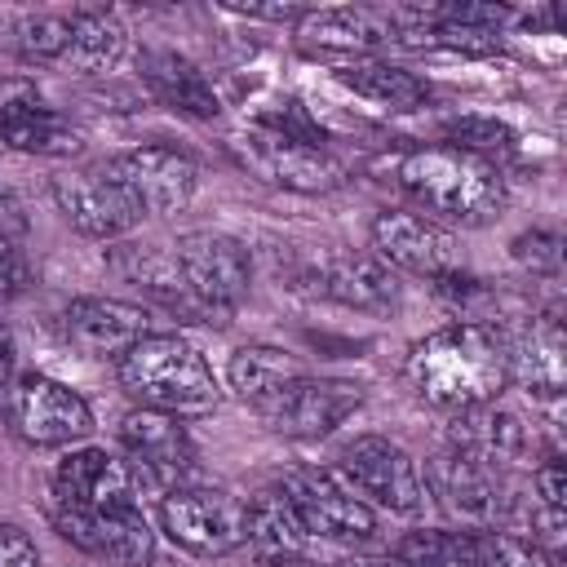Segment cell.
<instances>
[{
	"label": "cell",
	"instance_id": "cell-25",
	"mask_svg": "<svg viewBox=\"0 0 567 567\" xmlns=\"http://www.w3.org/2000/svg\"><path fill=\"white\" fill-rule=\"evenodd\" d=\"M447 443L496 465V470H509L527 456L532 447V434L523 425L518 412L501 408L496 399L492 403H478V408H465V412H452V430H447Z\"/></svg>",
	"mask_w": 567,
	"mask_h": 567
},
{
	"label": "cell",
	"instance_id": "cell-37",
	"mask_svg": "<svg viewBox=\"0 0 567 567\" xmlns=\"http://www.w3.org/2000/svg\"><path fill=\"white\" fill-rule=\"evenodd\" d=\"M235 13H244V18H266V22H301L310 9H301V4H230Z\"/></svg>",
	"mask_w": 567,
	"mask_h": 567
},
{
	"label": "cell",
	"instance_id": "cell-20",
	"mask_svg": "<svg viewBox=\"0 0 567 567\" xmlns=\"http://www.w3.org/2000/svg\"><path fill=\"white\" fill-rule=\"evenodd\" d=\"M62 337L89 359H120L151 337V310L120 297H75L62 310Z\"/></svg>",
	"mask_w": 567,
	"mask_h": 567
},
{
	"label": "cell",
	"instance_id": "cell-1",
	"mask_svg": "<svg viewBox=\"0 0 567 567\" xmlns=\"http://www.w3.org/2000/svg\"><path fill=\"white\" fill-rule=\"evenodd\" d=\"M408 385L421 403L443 412H465L478 403H492L509 385L505 363V337L487 323H447L430 337H421L408 350Z\"/></svg>",
	"mask_w": 567,
	"mask_h": 567
},
{
	"label": "cell",
	"instance_id": "cell-6",
	"mask_svg": "<svg viewBox=\"0 0 567 567\" xmlns=\"http://www.w3.org/2000/svg\"><path fill=\"white\" fill-rule=\"evenodd\" d=\"M230 146L257 177H266L279 190H292V195H328L346 182V164L323 142H306V137L261 124V120L239 128Z\"/></svg>",
	"mask_w": 567,
	"mask_h": 567
},
{
	"label": "cell",
	"instance_id": "cell-16",
	"mask_svg": "<svg viewBox=\"0 0 567 567\" xmlns=\"http://www.w3.org/2000/svg\"><path fill=\"white\" fill-rule=\"evenodd\" d=\"M363 403V390L354 381L337 377H297L284 390H275L266 403H257L261 421L284 439H323L332 434L354 408Z\"/></svg>",
	"mask_w": 567,
	"mask_h": 567
},
{
	"label": "cell",
	"instance_id": "cell-3",
	"mask_svg": "<svg viewBox=\"0 0 567 567\" xmlns=\"http://www.w3.org/2000/svg\"><path fill=\"white\" fill-rule=\"evenodd\" d=\"M128 399L168 416H204L217 408V381L204 354L177 332H151L115 359Z\"/></svg>",
	"mask_w": 567,
	"mask_h": 567
},
{
	"label": "cell",
	"instance_id": "cell-31",
	"mask_svg": "<svg viewBox=\"0 0 567 567\" xmlns=\"http://www.w3.org/2000/svg\"><path fill=\"white\" fill-rule=\"evenodd\" d=\"M443 146H456L487 164H501L518 151V133L496 115H456L443 124Z\"/></svg>",
	"mask_w": 567,
	"mask_h": 567
},
{
	"label": "cell",
	"instance_id": "cell-34",
	"mask_svg": "<svg viewBox=\"0 0 567 567\" xmlns=\"http://www.w3.org/2000/svg\"><path fill=\"white\" fill-rule=\"evenodd\" d=\"M514 261L540 279H558V266H563V239L554 230H523L514 244H509Z\"/></svg>",
	"mask_w": 567,
	"mask_h": 567
},
{
	"label": "cell",
	"instance_id": "cell-11",
	"mask_svg": "<svg viewBox=\"0 0 567 567\" xmlns=\"http://www.w3.org/2000/svg\"><path fill=\"white\" fill-rule=\"evenodd\" d=\"M244 501L226 487H177L159 501V527L164 536L195 554V558H221L244 545Z\"/></svg>",
	"mask_w": 567,
	"mask_h": 567
},
{
	"label": "cell",
	"instance_id": "cell-29",
	"mask_svg": "<svg viewBox=\"0 0 567 567\" xmlns=\"http://www.w3.org/2000/svg\"><path fill=\"white\" fill-rule=\"evenodd\" d=\"M306 368L297 363V354H288L284 346H266V341H257V346H239L235 354H230V363H226V385L244 399V403H266L275 390H284L288 381H297Z\"/></svg>",
	"mask_w": 567,
	"mask_h": 567
},
{
	"label": "cell",
	"instance_id": "cell-18",
	"mask_svg": "<svg viewBox=\"0 0 567 567\" xmlns=\"http://www.w3.org/2000/svg\"><path fill=\"white\" fill-rule=\"evenodd\" d=\"M137 478L128 461L111 456L106 447H71L53 470V501L58 509H120L137 505Z\"/></svg>",
	"mask_w": 567,
	"mask_h": 567
},
{
	"label": "cell",
	"instance_id": "cell-9",
	"mask_svg": "<svg viewBox=\"0 0 567 567\" xmlns=\"http://www.w3.org/2000/svg\"><path fill=\"white\" fill-rule=\"evenodd\" d=\"M120 447L128 456L133 478L164 496L177 487H195V478H199V452H195V439L186 434L182 416H168L155 408H133L120 421Z\"/></svg>",
	"mask_w": 567,
	"mask_h": 567
},
{
	"label": "cell",
	"instance_id": "cell-33",
	"mask_svg": "<svg viewBox=\"0 0 567 567\" xmlns=\"http://www.w3.org/2000/svg\"><path fill=\"white\" fill-rule=\"evenodd\" d=\"M390 558H399L403 567H465L461 563V532H439V527L408 532Z\"/></svg>",
	"mask_w": 567,
	"mask_h": 567
},
{
	"label": "cell",
	"instance_id": "cell-8",
	"mask_svg": "<svg viewBox=\"0 0 567 567\" xmlns=\"http://www.w3.org/2000/svg\"><path fill=\"white\" fill-rule=\"evenodd\" d=\"M177 270L190 288V297L204 306L208 323H226L252 284V257L235 235L221 230H190L173 244Z\"/></svg>",
	"mask_w": 567,
	"mask_h": 567
},
{
	"label": "cell",
	"instance_id": "cell-26",
	"mask_svg": "<svg viewBox=\"0 0 567 567\" xmlns=\"http://www.w3.org/2000/svg\"><path fill=\"white\" fill-rule=\"evenodd\" d=\"M301 35L319 49H341V53H377L385 44H399V22L394 9H372V4H341V9H310L301 22Z\"/></svg>",
	"mask_w": 567,
	"mask_h": 567
},
{
	"label": "cell",
	"instance_id": "cell-36",
	"mask_svg": "<svg viewBox=\"0 0 567 567\" xmlns=\"http://www.w3.org/2000/svg\"><path fill=\"white\" fill-rule=\"evenodd\" d=\"M0 567H44L35 540L18 523H0Z\"/></svg>",
	"mask_w": 567,
	"mask_h": 567
},
{
	"label": "cell",
	"instance_id": "cell-27",
	"mask_svg": "<svg viewBox=\"0 0 567 567\" xmlns=\"http://www.w3.org/2000/svg\"><path fill=\"white\" fill-rule=\"evenodd\" d=\"M337 80L354 97H363L372 106H385V111H416V106L430 102V84L416 71H408L399 62H385V58L346 62V66H337Z\"/></svg>",
	"mask_w": 567,
	"mask_h": 567
},
{
	"label": "cell",
	"instance_id": "cell-21",
	"mask_svg": "<svg viewBox=\"0 0 567 567\" xmlns=\"http://www.w3.org/2000/svg\"><path fill=\"white\" fill-rule=\"evenodd\" d=\"M137 75H142V84L151 89V97L159 106H168L186 120H217L221 115L217 84L204 75V66H195L177 49H142Z\"/></svg>",
	"mask_w": 567,
	"mask_h": 567
},
{
	"label": "cell",
	"instance_id": "cell-4",
	"mask_svg": "<svg viewBox=\"0 0 567 567\" xmlns=\"http://www.w3.org/2000/svg\"><path fill=\"white\" fill-rule=\"evenodd\" d=\"M337 474L372 505L399 518H416L430 505L425 492V474L416 465V456L385 439V434H354L350 443H341L337 452Z\"/></svg>",
	"mask_w": 567,
	"mask_h": 567
},
{
	"label": "cell",
	"instance_id": "cell-38",
	"mask_svg": "<svg viewBox=\"0 0 567 567\" xmlns=\"http://www.w3.org/2000/svg\"><path fill=\"white\" fill-rule=\"evenodd\" d=\"M22 226V208H18V199L13 195H4L0 190V235H13Z\"/></svg>",
	"mask_w": 567,
	"mask_h": 567
},
{
	"label": "cell",
	"instance_id": "cell-5",
	"mask_svg": "<svg viewBox=\"0 0 567 567\" xmlns=\"http://www.w3.org/2000/svg\"><path fill=\"white\" fill-rule=\"evenodd\" d=\"M425 492L439 501V509L461 523L465 532H478V527H501L505 514H509V501H514V483H509V470H496L452 443H443L430 461H425Z\"/></svg>",
	"mask_w": 567,
	"mask_h": 567
},
{
	"label": "cell",
	"instance_id": "cell-13",
	"mask_svg": "<svg viewBox=\"0 0 567 567\" xmlns=\"http://www.w3.org/2000/svg\"><path fill=\"white\" fill-rule=\"evenodd\" d=\"M53 527L62 532V540H71L75 549H84L97 563H115V567H155L159 563V545L155 532L142 514V505H120V509H58L49 505Z\"/></svg>",
	"mask_w": 567,
	"mask_h": 567
},
{
	"label": "cell",
	"instance_id": "cell-10",
	"mask_svg": "<svg viewBox=\"0 0 567 567\" xmlns=\"http://www.w3.org/2000/svg\"><path fill=\"white\" fill-rule=\"evenodd\" d=\"M284 496L292 501L297 518L306 523L310 536L319 540H341V545H354V540H372L377 532V509L337 474V470H323V465H297L279 478Z\"/></svg>",
	"mask_w": 567,
	"mask_h": 567
},
{
	"label": "cell",
	"instance_id": "cell-40",
	"mask_svg": "<svg viewBox=\"0 0 567 567\" xmlns=\"http://www.w3.org/2000/svg\"><path fill=\"white\" fill-rule=\"evenodd\" d=\"M332 567H403L399 558H350V563H332Z\"/></svg>",
	"mask_w": 567,
	"mask_h": 567
},
{
	"label": "cell",
	"instance_id": "cell-12",
	"mask_svg": "<svg viewBox=\"0 0 567 567\" xmlns=\"http://www.w3.org/2000/svg\"><path fill=\"white\" fill-rule=\"evenodd\" d=\"M372 257L385 261L390 270L403 275H421V279H452L461 270V248L456 235L439 221H430L425 213H408V208H385L372 217Z\"/></svg>",
	"mask_w": 567,
	"mask_h": 567
},
{
	"label": "cell",
	"instance_id": "cell-2",
	"mask_svg": "<svg viewBox=\"0 0 567 567\" xmlns=\"http://www.w3.org/2000/svg\"><path fill=\"white\" fill-rule=\"evenodd\" d=\"M399 186L425 208L430 221L456 226H487L505 208V177L501 164H487L456 146H421L408 151L394 168Z\"/></svg>",
	"mask_w": 567,
	"mask_h": 567
},
{
	"label": "cell",
	"instance_id": "cell-22",
	"mask_svg": "<svg viewBox=\"0 0 567 567\" xmlns=\"http://www.w3.org/2000/svg\"><path fill=\"white\" fill-rule=\"evenodd\" d=\"M505 363H509V381H518L527 394L554 403L563 394V319H558V310L532 315L514 337H505Z\"/></svg>",
	"mask_w": 567,
	"mask_h": 567
},
{
	"label": "cell",
	"instance_id": "cell-7",
	"mask_svg": "<svg viewBox=\"0 0 567 567\" xmlns=\"http://www.w3.org/2000/svg\"><path fill=\"white\" fill-rule=\"evenodd\" d=\"M4 421L27 447H71L93 434L84 394L44 372H27L4 390Z\"/></svg>",
	"mask_w": 567,
	"mask_h": 567
},
{
	"label": "cell",
	"instance_id": "cell-14",
	"mask_svg": "<svg viewBox=\"0 0 567 567\" xmlns=\"http://www.w3.org/2000/svg\"><path fill=\"white\" fill-rule=\"evenodd\" d=\"M49 195L58 204V213L66 217L71 230L89 235V239H124L142 226V204L106 173V168H75V173H58L49 182Z\"/></svg>",
	"mask_w": 567,
	"mask_h": 567
},
{
	"label": "cell",
	"instance_id": "cell-32",
	"mask_svg": "<svg viewBox=\"0 0 567 567\" xmlns=\"http://www.w3.org/2000/svg\"><path fill=\"white\" fill-rule=\"evenodd\" d=\"M71 40V13H31L18 22V53L27 62H62Z\"/></svg>",
	"mask_w": 567,
	"mask_h": 567
},
{
	"label": "cell",
	"instance_id": "cell-35",
	"mask_svg": "<svg viewBox=\"0 0 567 567\" xmlns=\"http://www.w3.org/2000/svg\"><path fill=\"white\" fill-rule=\"evenodd\" d=\"M31 284H35V275H31L27 252L18 248V239H13V235H0V301L22 297Z\"/></svg>",
	"mask_w": 567,
	"mask_h": 567
},
{
	"label": "cell",
	"instance_id": "cell-28",
	"mask_svg": "<svg viewBox=\"0 0 567 567\" xmlns=\"http://www.w3.org/2000/svg\"><path fill=\"white\" fill-rule=\"evenodd\" d=\"M124 49H128V31H124V22L115 13H106V9H75L62 66H71L80 75H106V71L120 66Z\"/></svg>",
	"mask_w": 567,
	"mask_h": 567
},
{
	"label": "cell",
	"instance_id": "cell-30",
	"mask_svg": "<svg viewBox=\"0 0 567 567\" xmlns=\"http://www.w3.org/2000/svg\"><path fill=\"white\" fill-rule=\"evenodd\" d=\"M461 563L465 567H563V554L505 527H478V532L461 527Z\"/></svg>",
	"mask_w": 567,
	"mask_h": 567
},
{
	"label": "cell",
	"instance_id": "cell-15",
	"mask_svg": "<svg viewBox=\"0 0 567 567\" xmlns=\"http://www.w3.org/2000/svg\"><path fill=\"white\" fill-rule=\"evenodd\" d=\"M137 204L142 213L151 217H173L182 213L190 199H195V186H199V164L182 151V146H133V151H120L102 164Z\"/></svg>",
	"mask_w": 567,
	"mask_h": 567
},
{
	"label": "cell",
	"instance_id": "cell-19",
	"mask_svg": "<svg viewBox=\"0 0 567 567\" xmlns=\"http://www.w3.org/2000/svg\"><path fill=\"white\" fill-rule=\"evenodd\" d=\"M306 288L315 297H328V301L350 306V310H372V315L394 310L399 297H403L399 275L385 261H377L372 252H328V257H319L306 270Z\"/></svg>",
	"mask_w": 567,
	"mask_h": 567
},
{
	"label": "cell",
	"instance_id": "cell-23",
	"mask_svg": "<svg viewBox=\"0 0 567 567\" xmlns=\"http://www.w3.org/2000/svg\"><path fill=\"white\" fill-rule=\"evenodd\" d=\"M111 270L124 284H133L137 292H146L151 301H159L164 310H173V315H182L190 323H208L204 306L190 297V288H186V279L177 270L173 248H159V244H120V248H111Z\"/></svg>",
	"mask_w": 567,
	"mask_h": 567
},
{
	"label": "cell",
	"instance_id": "cell-17",
	"mask_svg": "<svg viewBox=\"0 0 567 567\" xmlns=\"http://www.w3.org/2000/svg\"><path fill=\"white\" fill-rule=\"evenodd\" d=\"M84 137L53 111L31 80H0V151H27V155H49L66 159L80 155Z\"/></svg>",
	"mask_w": 567,
	"mask_h": 567
},
{
	"label": "cell",
	"instance_id": "cell-24",
	"mask_svg": "<svg viewBox=\"0 0 567 567\" xmlns=\"http://www.w3.org/2000/svg\"><path fill=\"white\" fill-rule=\"evenodd\" d=\"M244 545L252 549V558L261 567H275V563H306V549H310V532L306 523L297 518L292 501L284 496V487H261L252 501H244Z\"/></svg>",
	"mask_w": 567,
	"mask_h": 567
},
{
	"label": "cell",
	"instance_id": "cell-39",
	"mask_svg": "<svg viewBox=\"0 0 567 567\" xmlns=\"http://www.w3.org/2000/svg\"><path fill=\"white\" fill-rule=\"evenodd\" d=\"M9 363H13V341H9V328L0 323V390H4V377H9Z\"/></svg>",
	"mask_w": 567,
	"mask_h": 567
}]
</instances>
